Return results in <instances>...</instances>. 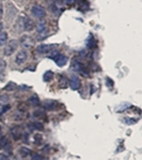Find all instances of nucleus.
<instances>
[{"instance_id":"f257e3e1","label":"nucleus","mask_w":142,"mask_h":160,"mask_svg":"<svg viewBox=\"0 0 142 160\" xmlns=\"http://www.w3.org/2000/svg\"><path fill=\"white\" fill-rule=\"evenodd\" d=\"M36 31H38V38L39 39H44L47 37L48 34V28L47 24L44 21H40L36 25Z\"/></svg>"},{"instance_id":"f03ea898","label":"nucleus","mask_w":142,"mask_h":160,"mask_svg":"<svg viewBox=\"0 0 142 160\" xmlns=\"http://www.w3.org/2000/svg\"><path fill=\"white\" fill-rule=\"evenodd\" d=\"M17 45H18V43H17L16 40H11L10 42L7 44L6 48H4L3 50V54L6 56H11L12 54L14 53L16 50H17Z\"/></svg>"},{"instance_id":"7ed1b4c3","label":"nucleus","mask_w":142,"mask_h":160,"mask_svg":"<svg viewBox=\"0 0 142 160\" xmlns=\"http://www.w3.org/2000/svg\"><path fill=\"white\" fill-rule=\"evenodd\" d=\"M32 14L36 17V18L42 19L46 16V11L42 6L35 4V6H33V8H32Z\"/></svg>"},{"instance_id":"20e7f679","label":"nucleus","mask_w":142,"mask_h":160,"mask_svg":"<svg viewBox=\"0 0 142 160\" xmlns=\"http://www.w3.org/2000/svg\"><path fill=\"white\" fill-rule=\"evenodd\" d=\"M33 43H34V41L30 36H23L21 38V45L23 46L24 48H26V50L32 48Z\"/></svg>"},{"instance_id":"39448f33","label":"nucleus","mask_w":142,"mask_h":160,"mask_svg":"<svg viewBox=\"0 0 142 160\" xmlns=\"http://www.w3.org/2000/svg\"><path fill=\"white\" fill-rule=\"evenodd\" d=\"M68 85L71 86V88H72L73 90H78L80 88L81 83H80V80L77 75H72L70 81H68Z\"/></svg>"},{"instance_id":"423d86ee","label":"nucleus","mask_w":142,"mask_h":160,"mask_svg":"<svg viewBox=\"0 0 142 160\" xmlns=\"http://www.w3.org/2000/svg\"><path fill=\"white\" fill-rule=\"evenodd\" d=\"M27 58H28V54H27V52L21 50L17 53V55L15 57V62L17 63V65H23V63L26 62Z\"/></svg>"},{"instance_id":"0eeeda50","label":"nucleus","mask_w":142,"mask_h":160,"mask_svg":"<svg viewBox=\"0 0 142 160\" xmlns=\"http://www.w3.org/2000/svg\"><path fill=\"white\" fill-rule=\"evenodd\" d=\"M11 134L14 140H19L23 137V130L21 126H13L11 128Z\"/></svg>"},{"instance_id":"6e6552de","label":"nucleus","mask_w":142,"mask_h":160,"mask_svg":"<svg viewBox=\"0 0 142 160\" xmlns=\"http://www.w3.org/2000/svg\"><path fill=\"white\" fill-rule=\"evenodd\" d=\"M27 117V113L26 111H21L17 110L13 113V119L16 120V122H21V120H24Z\"/></svg>"},{"instance_id":"1a4fd4ad","label":"nucleus","mask_w":142,"mask_h":160,"mask_svg":"<svg viewBox=\"0 0 142 160\" xmlns=\"http://www.w3.org/2000/svg\"><path fill=\"white\" fill-rule=\"evenodd\" d=\"M43 107L44 109L47 111H56V109H57V102L53 101V100H46L43 103Z\"/></svg>"},{"instance_id":"9d476101","label":"nucleus","mask_w":142,"mask_h":160,"mask_svg":"<svg viewBox=\"0 0 142 160\" xmlns=\"http://www.w3.org/2000/svg\"><path fill=\"white\" fill-rule=\"evenodd\" d=\"M34 26H35V24H34V22L32 21V19L29 18V17H26L25 22L23 23L24 29L27 30V31H30V30H32V29L34 28Z\"/></svg>"},{"instance_id":"9b49d317","label":"nucleus","mask_w":142,"mask_h":160,"mask_svg":"<svg viewBox=\"0 0 142 160\" xmlns=\"http://www.w3.org/2000/svg\"><path fill=\"white\" fill-rule=\"evenodd\" d=\"M55 61L56 63L59 66V67H63V66L66 65L67 62V57L64 55H58L57 57L55 58Z\"/></svg>"},{"instance_id":"f8f14e48","label":"nucleus","mask_w":142,"mask_h":160,"mask_svg":"<svg viewBox=\"0 0 142 160\" xmlns=\"http://www.w3.org/2000/svg\"><path fill=\"white\" fill-rule=\"evenodd\" d=\"M33 116L35 118H39V119H43V120H46V113L44 110H36L35 112L33 113Z\"/></svg>"},{"instance_id":"ddd939ff","label":"nucleus","mask_w":142,"mask_h":160,"mask_svg":"<svg viewBox=\"0 0 142 160\" xmlns=\"http://www.w3.org/2000/svg\"><path fill=\"white\" fill-rule=\"evenodd\" d=\"M51 46L50 45H47V44H41V45L38 46V52L41 54H45V53H48L50 51Z\"/></svg>"},{"instance_id":"4468645a","label":"nucleus","mask_w":142,"mask_h":160,"mask_svg":"<svg viewBox=\"0 0 142 160\" xmlns=\"http://www.w3.org/2000/svg\"><path fill=\"white\" fill-rule=\"evenodd\" d=\"M29 103H30L32 107H38L39 104H40V99L38 98V96L36 95H33V96H31L30 98H29Z\"/></svg>"},{"instance_id":"2eb2a0df","label":"nucleus","mask_w":142,"mask_h":160,"mask_svg":"<svg viewBox=\"0 0 142 160\" xmlns=\"http://www.w3.org/2000/svg\"><path fill=\"white\" fill-rule=\"evenodd\" d=\"M8 41V33L4 31H0V46L4 45Z\"/></svg>"},{"instance_id":"dca6fc26","label":"nucleus","mask_w":142,"mask_h":160,"mask_svg":"<svg viewBox=\"0 0 142 160\" xmlns=\"http://www.w3.org/2000/svg\"><path fill=\"white\" fill-rule=\"evenodd\" d=\"M19 155H21L23 158H25V157L31 155V151L29 148H27V147H21V148H19Z\"/></svg>"},{"instance_id":"f3484780","label":"nucleus","mask_w":142,"mask_h":160,"mask_svg":"<svg viewBox=\"0 0 142 160\" xmlns=\"http://www.w3.org/2000/svg\"><path fill=\"white\" fill-rule=\"evenodd\" d=\"M29 127H32L31 129H36V130H44V126H43V124H41V122H32V124H29L28 125Z\"/></svg>"},{"instance_id":"a211bd4d","label":"nucleus","mask_w":142,"mask_h":160,"mask_svg":"<svg viewBox=\"0 0 142 160\" xmlns=\"http://www.w3.org/2000/svg\"><path fill=\"white\" fill-rule=\"evenodd\" d=\"M53 73L51 72V71H47V72H45V74L43 76V80L44 82H50L51 80H53Z\"/></svg>"},{"instance_id":"6ab92c4d","label":"nucleus","mask_w":142,"mask_h":160,"mask_svg":"<svg viewBox=\"0 0 142 160\" xmlns=\"http://www.w3.org/2000/svg\"><path fill=\"white\" fill-rule=\"evenodd\" d=\"M72 69L74 71H80L82 69V66L78 60H74V61H73V63H72Z\"/></svg>"},{"instance_id":"aec40b11","label":"nucleus","mask_w":142,"mask_h":160,"mask_svg":"<svg viewBox=\"0 0 142 160\" xmlns=\"http://www.w3.org/2000/svg\"><path fill=\"white\" fill-rule=\"evenodd\" d=\"M59 84H60L61 88H66L68 86V81L64 76H60V82H59Z\"/></svg>"},{"instance_id":"412c9836","label":"nucleus","mask_w":142,"mask_h":160,"mask_svg":"<svg viewBox=\"0 0 142 160\" xmlns=\"http://www.w3.org/2000/svg\"><path fill=\"white\" fill-rule=\"evenodd\" d=\"M9 100H10L9 95H7V93L0 95V104H7L9 102Z\"/></svg>"},{"instance_id":"4be33fe9","label":"nucleus","mask_w":142,"mask_h":160,"mask_svg":"<svg viewBox=\"0 0 142 160\" xmlns=\"http://www.w3.org/2000/svg\"><path fill=\"white\" fill-rule=\"evenodd\" d=\"M7 68V61L3 58H0V74L3 73V71Z\"/></svg>"},{"instance_id":"5701e85b","label":"nucleus","mask_w":142,"mask_h":160,"mask_svg":"<svg viewBox=\"0 0 142 160\" xmlns=\"http://www.w3.org/2000/svg\"><path fill=\"white\" fill-rule=\"evenodd\" d=\"M7 143H8V140H7V138L0 134V148H2V147H6Z\"/></svg>"},{"instance_id":"b1692460","label":"nucleus","mask_w":142,"mask_h":160,"mask_svg":"<svg viewBox=\"0 0 142 160\" xmlns=\"http://www.w3.org/2000/svg\"><path fill=\"white\" fill-rule=\"evenodd\" d=\"M16 87V85H15V83H13V82H10L8 85L4 87V90L6 92H11V90H14V88Z\"/></svg>"},{"instance_id":"393cba45","label":"nucleus","mask_w":142,"mask_h":160,"mask_svg":"<svg viewBox=\"0 0 142 160\" xmlns=\"http://www.w3.org/2000/svg\"><path fill=\"white\" fill-rule=\"evenodd\" d=\"M31 159L32 160H43V157L40 154H31Z\"/></svg>"},{"instance_id":"a878e982","label":"nucleus","mask_w":142,"mask_h":160,"mask_svg":"<svg viewBox=\"0 0 142 160\" xmlns=\"http://www.w3.org/2000/svg\"><path fill=\"white\" fill-rule=\"evenodd\" d=\"M42 142V137L40 134H35L34 135V143L35 144H40Z\"/></svg>"},{"instance_id":"bb28decb","label":"nucleus","mask_w":142,"mask_h":160,"mask_svg":"<svg viewBox=\"0 0 142 160\" xmlns=\"http://www.w3.org/2000/svg\"><path fill=\"white\" fill-rule=\"evenodd\" d=\"M2 17H3V4L0 1V22H1Z\"/></svg>"},{"instance_id":"cd10ccee","label":"nucleus","mask_w":142,"mask_h":160,"mask_svg":"<svg viewBox=\"0 0 142 160\" xmlns=\"http://www.w3.org/2000/svg\"><path fill=\"white\" fill-rule=\"evenodd\" d=\"M64 1H65V3H66L67 6H72V4H74L75 0H64Z\"/></svg>"},{"instance_id":"c85d7f7f","label":"nucleus","mask_w":142,"mask_h":160,"mask_svg":"<svg viewBox=\"0 0 142 160\" xmlns=\"http://www.w3.org/2000/svg\"><path fill=\"white\" fill-rule=\"evenodd\" d=\"M0 160H9V158L7 156H4V155H1L0 156Z\"/></svg>"},{"instance_id":"c756f323","label":"nucleus","mask_w":142,"mask_h":160,"mask_svg":"<svg viewBox=\"0 0 142 160\" xmlns=\"http://www.w3.org/2000/svg\"><path fill=\"white\" fill-rule=\"evenodd\" d=\"M2 28H3V25H2V23L0 22V31H2Z\"/></svg>"}]
</instances>
